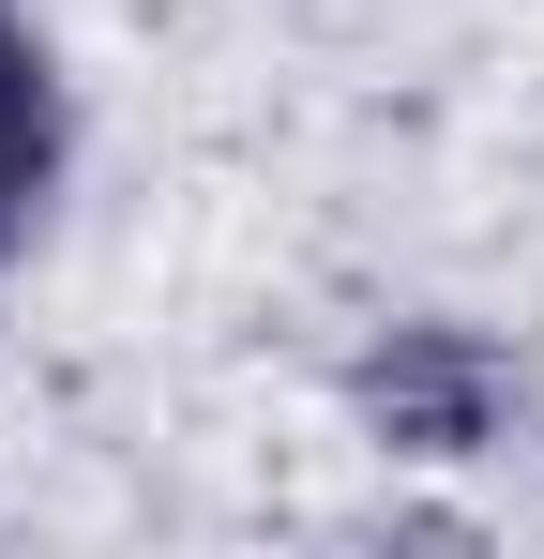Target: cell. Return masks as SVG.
<instances>
[{
    "label": "cell",
    "mask_w": 544,
    "mask_h": 559,
    "mask_svg": "<svg viewBox=\"0 0 544 559\" xmlns=\"http://www.w3.org/2000/svg\"><path fill=\"white\" fill-rule=\"evenodd\" d=\"M61 197H76V76H61V31L0 0V273L61 227Z\"/></svg>",
    "instance_id": "cell-2"
},
{
    "label": "cell",
    "mask_w": 544,
    "mask_h": 559,
    "mask_svg": "<svg viewBox=\"0 0 544 559\" xmlns=\"http://www.w3.org/2000/svg\"><path fill=\"white\" fill-rule=\"evenodd\" d=\"M348 424L378 439L393 468H484L530 439V364L484 333V318H378L348 348Z\"/></svg>",
    "instance_id": "cell-1"
}]
</instances>
